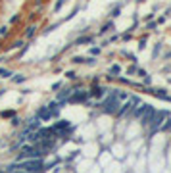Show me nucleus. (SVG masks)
<instances>
[{"instance_id": "obj_4", "label": "nucleus", "mask_w": 171, "mask_h": 173, "mask_svg": "<svg viewBox=\"0 0 171 173\" xmlns=\"http://www.w3.org/2000/svg\"><path fill=\"white\" fill-rule=\"evenodd\" d=\"M87 96H88L87 92H77L75 96L71 98V102H85V100H87Z\"/></svg>"}, {"instance_id": "obj_6", "label": "nucleus", "mask_w": 171, "mask_h": 173, "mask_svg": "<svg viewBox=\"0 0 171 173\" xmlns=\"http://www.w3.org/2000/svg\"><path fill=\"white\" fill-rule=\"evenodd\" d=\"M92 94H94V96H102V94H104V89H94V90H92Z\"/></svg>"}, {"instance_id": "obj_7", "label": "nucleus", "mask_w": 171, "mask_h": 173, "mask_svg": "<svg viewBox=\"0 0 171 173\" xmlns=\"http://www.w3.org/2000/svg\"><path fill=\"white\" fill-rule=\"evenodd\" d=\"M12 73L8 71V69H0V77H10Z\"/></svg>"}, {"instance_id": "obj_1", "label": "nucleus", "mask_w": 171, "mask_h": 173, "mask_svg": "<svg viewBox=\"0 0 171 173\" xmlns=\"http://www.w3.org/2000/svg\"><path fill=\"white\" fill-rule=\"evenodd\" d=\"M44 156V152L40 150L39 146H35V144H25V146L21 148V152H19V160H40Z\"/></svg>"}, {"instance_id": "obj_3", "label": "nucleus", "mask_w": 171, "mask_h": 173, "mask_svg": "<svg viewBox=\"0 0 171 173\" xmlns=\"http://www.w3.org/2000/svg\"><path fill=\"white\" fill-rule=\"evenodd\" d=\"M165 115H167V114H165V112H160V114H154V117H152V131H158V129H160V127H162V121H164V117H165Z\"/></svg>"}, {"instance_id": "obj_5", "label": "nucleus", "mask_w": 171, "mask_h": 173, "mask_svg": "<svg viewBox=\"0 0 171 173\" xmlns=\"http://www.w3.org/2000/svg\"><path fill=\"white\" fill-rule=\"evenodd\" d=\"M39 127H40L39 117H33V119H31V123H29V129H27V131H35V129H39Z\"/></svg>"}, {"instance_id": "obj_2", "label": "nucleus", "mask_w": 171, "mask_h": 173, "mask_svg": "<svg viewBox=\"0 0 171 173\" xmlns=\"http://www.w3.org/2000/svg\"><path fill=\"white\" fill-rule=\"evenodd\" d=\"M104 112H108V114H113V112H117V94H113V96H110V98H106L104 100Z\"/></svg>"}]
</instances>
